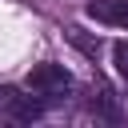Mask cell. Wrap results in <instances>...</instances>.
<instances>
[{
	"label": "cell",
	"mask_w": 128,
	"mask_h": 128,
	"mask_svg": "<svg viewBox=\"0 0 128 128\" xmlns=\"http://www.w3.org/2000/svg\"><path fill=\"white\" fill-rule=\"evenodd\" d=\"M24 84H28V92H36V96H44V100H60V96L72 88V76H68L64 64H36Z\"/></svg>",
	"instance_id": "6da1fadb"
},
{
	"label": "cell",
	"mask_w": 128,
	"mask_h": 128,
	"mask_svg": "<svg viewBox=\"0 0 128 128\" xmlns=\"http://www.w3.org/2000/svg\"><path fill=\"white\" fill-rule=\"evenodd\" d=\"M0 112L12 116V120H36V116L44 112V100L20 96L16 88H0Z\"/></svg>",
	"instance_id": "7a4b0ae2"
},
{
	"label": "cell",
	"mask_w": 128,
	"mask_h": 128,
	"mask_svg": "<svg viewBox=\"0 0 128 128\" xmlns=\"http://www.w3.org/2000/svg\"><path fill=\"white\" fill-rule=\"evenodd\" d=\"M84 12L96 20V24H108V28H128V0H88Z\"/></svg>",
	"instance_id": "3957f363"
},
{
	"label": "cell",
	"mask_w": 128,
	"mask_h": 128,
	"mask_svg": "<svg viewBox=\"0 0 128 128\" xmlns=\"http://www.w3.org/2000/svg\"><path fill=\"white\" fill-rule=\"evenodd\" d=\"M88 108H92L96 116H104V120H120V100H116V92H112L108 84H96V88H92Z\"/></svg>",
	"instance_id": "277c9868"
},
{
	"label": "cell",
	"mask_w": 128,
	"mask_h": 128,
	"mask_svg": "<svg viewBox=\"0 0 128 128\" xmlns=\"http://www.w3.org/2000/svg\"><path fill=\"white\" fill-rule=\"evenodd\" d=\"M68 40H72V44H76V48H80L84 56H92V60H96V52H100V40H92V36H84L80 28H68Z\"/></svg>",
	"instance_id": "5b68a950"
},
{
	"label": "cell",
	"mask_w": 128,
	"mask_h": 128,
	"mask_svg": "<svg viewBox=\"0 0 128 128\" xmlns=\"http://www.w3.org/2000/svg\"><path fill=\"white\" fill-rule=\"evenodd\" d=\"M112 64H116V72L128 80V40H116V44H112Z\"/></svg>",
	"instance_id": "8992f818"
}]
</instances>
